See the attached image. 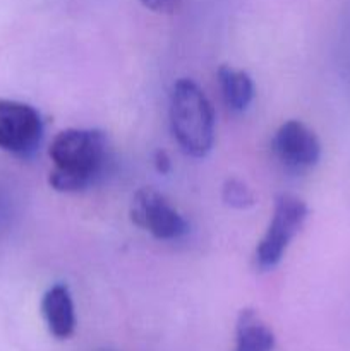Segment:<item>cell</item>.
<instances>
[{
    "label": "cell",
    "mask_w": 350,
    "mask_h": 351,
    "mask_svg": "<svg viewBox=\"0 0 350 351\" xmlns=\"http://www.w3.org/2000/svg\"><path fill=\"white\" fill-rule=\"evenodd\" d=\"M54 170L48 184L57 192H81L91 187L105 171L108 141L102 130L67 129L58 132L50 144Z\"/></svg>",
    "instance_id": "obj_1"
},
{
    "label": "cell",
    "mask_w": 350,
    "mask_h": 351,
    "mask_svg": "<svg viewBox=\"0 0 350 351\" xmlns=\"http://www.w3.org/2000/svg\"><path fill=\"white\" fill-rule=\"evenodd\" d=\"M170 127L180 149L205 158L215 143V113L205 91L191 79H178L170 93Z\"/></svg>",
    "instance_id": "obj_2"
},
{
    "label": "cell",
    "mask_w": 350,
    "mask_h": 351,
    "mask_svg": "<svg viewBox=\"0 0 350 351\" xmlns=\"http://www.w3.org/2000/svg\"><path fill=\"white\" fill-rule=\"evenodd\" d=\"M307 215V204L302 199L292 194L278 195L266 233L254 252L256 269L270 271L280 264L290 242L304 226Z\"/></svg>",
    "instance_id": "obj_3"
},
{
    "label": "cell",
    "mask_w": 350,
    "mask_h": 351,
    "mask_svg": "<svg viewBox=\"0 0 350 351\" xmlns=\"http://www.w3.org/2000/svg\"><path fill=\"white\" fill-rule=\"evenodd\" d=\"M43 139V120L36 108L23 101L0 99V149L19 158L36 153Z\"/></svg>",
    "instance_id": "obj_4"
},
{
    "label": "cell",
    "mask_w": 350,
    "mask_h": 351,
    "mask_svg": "<svg viewBox=\"0 0 350 351\" xmlns=\"http://www.w3.org/2000/svg\"><path fill=\"white\" fill-rule=\"evenodd\" d=\"M130 219L158 240H177L189 232L184 216L154 189H141L130 204Z\"/></svg>",
    "instance_id": "obj_5"
},
{
    "label": "cell",
    "mask_w": 350,
    "mask_h": 351,
    "mask_svg": "<svg viewBox=\"0 0 350 351\" xmlns=\"http://www.w3.org/2000/svg\"><path fill=\"white\" fill-rule=\"evenodd\" d=\"M271 149L278 163L292 173L311 170L321 158L318 136L299 120H288L278 127L271 141Z\"/></svg>",
    "instance_id": "obj_6"
},
{
    "label": "cell",
    "mask_w": 350,
    "mask_h": 351,
    "mask_svg": "<svg viewBox=\"0 0 350 351\" xmlns=\"http://www.w3.org/2000/svg\"><path fill=\"white\" fill-rule=\"evenodd\" d=\"M43 314L50 335L57 339H69L74 335L75 314L71 291L65 285H54L41 298Z\"/></svg>",
    "instance_id": "obj_7"
},
{
    "label": "cell",
    "mask_w": 350,
    "mask_h": 351,
    "mask_svg": "<svg viewBox=\"0 0 350 351\" xmlns=\"http://www.w3.org/2000/svg\"><path fill=\"white\" fill-rule=\"evenodd\" d=\"M275 335L253 308L240 311L235 324V351H273Z\"/></svg>",
    "instance_id": "obj_8"
},
{
    "label": "cell",
    "mask_w": 350,
    "mask_h": 351,
    "mask_svg": "<svg viewBox=\"0 0 350 351\" xmlns=\"http://www.w3.org/2000/svg\"><path fill=\"white\" fill-rule=\"evenodd\" d=\"M218 82L225 105L232 112L240 113L249 108L254 99V82L247 72L222 65L218 69Z\"/></svg>",
    "instance_id": "obj_9"
},
{
    "label": "cell",
    "mask_w": 350,
    "mask_h": 351,
    "mask_svg": "<svg viewBox=\"0 0 350 351\" xmlns=\"http://www.w3.org/2000/svg\"><path fill=\"white\" fill-rule=\"evenodd\" d=\"M222 199L233 209H249L254 206V194L244 182L229 178L222 187Z\"/></svg>",
    "instance_id": "obj_10"
},
{
    "label": "cell",
    "mask_w": 350,
    "mask_h": 351,
    "mask_svg": "<svg viewBox=\"0 0 350 351\" xmlns=\"http://www.w3.org/2000/svg\"><path fill=\"white\" fill-rule=\"evenodd\" d=\"M146 9L156 14H174L180 7L182 0H141Z\"/></svg>",
    "instance_id": "obj_11"
},
{
    "label": "cell",
    "mask_w": 350,
    "mask_h": 351,
    "mask_svg": "<svg viewBox=\"0 0 350 351\" xmlns=\"http://www.w3.org/2000/svg\"><path fill=\"white\" fill-rule=\"evenodd\" d=\"M154 168H156L158 173L161 175H167L168 171L172 170V161L165 151L158 149L156 153H154Z\"/></svg>",
    "instance_id": "obj_12"
},
{
    "label": "cell",
    "mask_w": 350,
    "mask_h": 351,
    "mask_svg": "<svg viewBox=\"0 0 350 351\" xmlns=\"http://www.w3.org/2000/svg\"><path fill=\"white\" fill-rule=\"evenodd\" d=\"M3 213H5V206H3V201L0 199V221H2L3 218Z\"/></svg>",
    "instance_id": "obj_13"
}]
</instances>
